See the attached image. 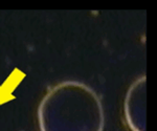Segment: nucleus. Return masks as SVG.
Wrapping results in <instances>:
<instances>
[{"mask_svg": "<svg viewBox=\"0 0 157 131\" xmlns=\"http://www.w3.org/2000/svg\"><path fill=\"white\" fill-rule=\"evenodd\" d=\"M124 114L131 131H147V78L138 77L129 86L124 101Z\"/></svg>", "mask_w": 157, "mask_h": 131, "instance_id": "2", "label": "nucleus"}, {"mask_svg": "<svg viewBox=\"0 0 157 131\" xmlns=\"http://www.w3.org/2000/svg\"><path fill=\"white\" fill-rule=\"evenodd\" d=\"M40 131H104L105 112L100 95L83 82L52 86L37 110Z\"/></svg>", "mask_w": 157, "mask_h": 131, "instance_id": "1", "label": "nucleus"}]
</instances>
